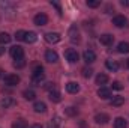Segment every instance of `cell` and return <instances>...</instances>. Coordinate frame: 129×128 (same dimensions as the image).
<instances>
[{
  "label": "cell",
  "mask_w": 129,
  "mask_h": 128,
  "mask_svg": "<svg viewBox=\"0 0 129 128\" xmlns=\"http://www.w3.org/2000/svg\"><path fill=\"white\" fill-rule=\"evenodd\" d=\"M86 5H87L89 8H98V6H101V2H99V0H87Z\"/></svg>",
  "instance_id": "f546056e"
},
{
  "label": "cell",
  "mask_w": 129,
  "mask_h": 128,
  "mask_svg": "<svg viewBox=\"0 0 129 128\" xmlns=\"http://www.w3.org/2000/svg\"><path fill=\"white\" fill-rule=\"evenodd\" d=\"M128 68H129V60H128Z\"/></svg>",
  "instance_id": "ab89813d"
},
{
  "label": "cell",
  "mask_w": 129,
  "mask_h": 128,
  "mask_svg": "<svg viewBox=\"0 0 129 128\" xmlns=\"http://www.w3.org/2000/svg\"><path fill=\"white\" fill-rule=\"evenodd\" d=\"M36 39H38V36L35 32H26V35H24V42H27V44H33Z\"/></svg>",
  "instance_id": "d6986e66"
},
{
  "label": "cell",
  "mask_w": 129,
  "mask_h": 128,
  "mask_svg": "<svg viewBox=\"0 0 129 128\" xmlns=\"http://www.w3.org/2000/svg\"><path fill=\"white\" fill-rule=\"evenodd\" d=\"M99 41H101V44H102V45L110 47V45H113V42H114V36H113V35H110V33H104V35H101V36H99Z\"/></svg>",
  "instance_id": "277c9868"
},
{
  "label": "cell",
  "mask_w": 129,
  "mask_h": 128,
  "mask_svg": "<svg viewBox=\"0 0 129 128\" xmlns=\"http://www.w3.org/2000/svg\"><path fill=\"white\" fill-rule=\"evenodd\" d=\"M59 125H60V118H59V116H56L54 119H51V121L48 122V127H47V128H57Z\"/></svg>",
  "instance_id": "484cf974"
},
{
  "label": "cell",
  "mask_w": 129,
  "mask_h": 128,
  "mask_svg": "<svg viewBox=\"0 0 129 128\" xmlns=\"http://www.w3.org/2000/svg\"><path fill=\"white\" fill-rule=\"evenodd\" d=\"M50 99H51L53 102H60V101H62V95H60V92H59L57 89L50 91Z\"/></svg>",
  "instance_id": "5bb4252c"
},
{
  "label": "cell",
  "mask_w": 129,
  "mask_h": 128,
  "mask_svg": "<svg viewBox=\"0 0 129 128\" xmlns=\"http://www.w3.org/2000/svg\"><path fill=\"white\" fill-rule=\"evenodd\" d=\"M126 127H128V122H126L125 118L119 116V118L114 119V128H126Z\"/></svg>",
  "instance_id": "9a60e30c"
},
{
  "label": "cell",
  "mask_w": 129,
  "mask_h": 128,
  "mask_svg": "<svg viewBox=\"0 0 129 128\" xmlns=\"http://www.w3.org/2000/svg\"><path fill=\"white\" fill-rule=\"evenodd\" d=\"M95 121H96L98 124L105 125V124H108V122H110V116H108L107 113H98L96 116H95Z\"/></svg>",
  "instance_id": "7c38bea8"
},
{
  "label": "cell",
  "mask_w": 129,
  "mask_h": 128,
  "mask_svg": "<svg viewBox=\"0 0 129 128\" xmlns=\"http://www.w3.org/2000/svg\"><path fill=\"white\" fill-rule=\"evenodd\" d=\"M18 83H20V77L17 74H8L5 77V84H8V86H15Z\"/></svg>",
  "instance_id": "8992f818"
},
{
  "label": "cell",
  "mask_w": 129,
  "mask_h": 128,
  "mask_svg": "<svg viewBox=\"0 0 129 128\" xmlns=\"http://www.w3.org/2000/svg\"><path fill=\"white\" fill-rule=\"evenodd\" d=\"M83 59H84L86 63H93V62L96 60V54H95L93 50H86V51L83 53Z\"/></svg>",
  "instance_id": "ba28073f"
},
{
  "label": "cell",
  "mask_w": 129,
  "mask_h": 128,
  "mask_svg": "<svg viewBox=\"0 0 129 128\" xmlns=\"http://www.w3.org/2000/svg\"><path fill=\"white\" fill-rule=\"evenodd\" d=\"M3 77H5V71H3V69H2V68H0V80H2V78H3Z\"/></svg>",
  "instance_id": "74e56055"
},
{
  "label": "cell",
  "mask_w": 129,
  "mask_h": 128,
  "mask_svg": "<svg viewBox=\"0 0 129 128\" xmlns=\"http://www.w3.org/2000/svg\"><path fill=\"white\" fill-rule=\"evenodd\" d=\"M71 41L72 42H80V35L77 27H71Z\"/></svg>",
  "instance_id": "7402d4cb"
},
{
  "label": "cell",
  "mask_w": 129,
  "mask_h": 128,
  "mask_svg": "<svg viewBox=\"0 0 129 128\" xmlns=\"http://www.w3.org/2000/svg\"><path fill=\"white\" fill-rule=\"evenodd\" d=\"M14 66H15V68H18V69H21V68H24V66H26V60H24V59H18V60H15V62H14Z\"/></svg>",
  "instance_id": "4dcf8cb0"
},
{
  "label": "cell",
  "mask_w": 129,
  "mask_h": 128,
  "mask_svg": "<svg viewBox=\"0 0 129 128\" xmlns=\"http://www.w3.org/2000/svg\"><path fill=\"white\" fill-rule=\"evenodd\" d=\"M64 113H66L68 116H77V115H78V109H75V107L69 105V107H66V109H64Z\"/></svg>",
  "instance_id": "d4e9b609"
},
{
  "label": "cell",
  "mask_w": 129,
  "mask_h": 128,
  "mask_svg": "<svg viewBox=\"0 0 129 128\" xmlns=\"http://www.w3.org/2000/svg\"><path fill=\"white\" fill-rule=\"evenodd\" d=\"M98 96L99 98H102V99H108V98H111V89H108V88H99L98 89Z\"/></svg>",
  "instance_id": "8fae6325"
},
{
  "label": "cell",
  "mask_w": 129,
  "mask_h": 128,
  "mask_svg": "<svg viewBox=\"0 0 129 128\" xmlns=\"http://www.w3.org/2000/svg\"><path fill=\"white\" fill-rule=\"evenodd\" d=\"M113 89H116V91H120V89H123V84H122L120 81H114V83H113Z\"/></svg>",
  "instance_id": "d6a6232c"
},
{
  "label": "cell",
  "mask_w": 129,
  "mask_h": 128,
  "mask_svg": "<svg viewBox=\"0 0 129 128\" xmlns=\"http://www.w3.org/2000/svg\"><path fill=\"white\" fill-rule=\"evenodd\" d=\"M108 81V75L107 74H98L96 75V83L98 84H105Z\"/></svg>",
  "instance_id": "cb8c5ba5"
},
{
  "label": "cell",
  "mask_w": 129,
  "mask_h": 128,
  "mask_svg": "<svg viewBox=\"0 0 129 128\" xmlns=\"http://www.w3.org/2000/svg\"><path fill=\"white\" fill-rule=\"evenodd\" d=\"M64 57H66L68 62H71V63H75V62H78V59H80L77 50H74V48H68V50L64 51Z\"/></svg>",
  "instance_id": "7a4b0ae2"
},
{
  "label": "cell",
  "mask_w": 129,
  "mask_h": 128,
  "mask_svg": "<svg viewBox=\"0 0 129 128\" xmlns=\"http://www.w3.org/2000/svg\"><path fill=\"white\" fill-rule=\"evenodd\" d=\"M45 39H47V42H50V44H57L60 39H62V36L59 35V33H53V32H50V33H47L45 35Z\"/></svg>",
  "instance_id": "30bf717a"
},
{
  "label": "cell",
  "mask_w": 129,
  "mask_h": 128,
  "mask_svg": "<svg viewBox=\"0 0 129 128\" xmlns=\"http://www.w3.org/2000/svg\"><path fill=\"white\" fill-rule=\"evenodd\" d=\"M23 96H24L27 101H33V99L36 98V94H35L33 91H24V92H23Z\"/></svg>",
  "instance_id": "83f0119b"
},
{
  "label": "cell",
  "mask_w": 129,
  "mask_h": 128,
  "mask_svg": "<svg viewBox=\"0 0 129 128\" xmlns=\"http://www.w3.org/2000/svg\"><path fill=\"white\" fill-rule=\"evenodd\" d=\"M30 128H44V127H42L41 124H35V125H32Z\"/></svg>",
  "instance_id": "8d00e7d4"
},
{
  "label": "cell",
  "mask_w": 129,
  "mask_h": 128,
  "mask_svg": "<svg viewBox=\"0 0 129 128\" xmlns=\"http://www.w3.org/2000/svg\"><path fill=\"white\" fill-rule=\"evenodd\" d=\"M12 128H27V122L24 119H17L12 124Z\"/></svg>",
  "instance_id": "603a6c76"
},
{
  "label": "cell",
  "mask_w": 129,
  "mask_h": 128,
  "mask_svg": "<svg viewBox=\"0 0 129 128\" xmlns=\"http://www.w3.org/2000/svg\"><path fill=\"white\" fill-rule=\"evenodd\" d=\"M3 53H5V48H3V47H0V56H2Z\"/></svg>",
  "instance_id": "f35d334b"
},
{
  "label": "cell",
  "mask_w": 129,
  "mask_h": 128,
  "mask_svg": "<svg viewBox=\"0 0 129 128\" xmlns=\"http://www.w3.org/2000/svg\"><path fill=\"white\" fill-rule=\"evenodd\" d=\"M33 21H35L36 26H45V24L48 23V17H47L44 12H41V14H36V15H35Z\"/></svg>",
  "instance_id": "5b68a950"
},
{
  "label": "cell",
  "mask_w": 129,
  "mask_h": 128,
  "mask_svg": "<svg viewBox=\"0 0 129 128\" xmlns=\"http://www.w3.org/2000/svg\"><path fill=\"white\" fill-rule=\"evenodd\" d=\"M17 104V101L14 99V98H11V96H5L2 101H0V107L2 109H9V107H14Z\"/></svg>",
  "instance_id": "9c48e42d"
},
{
  "label": "cell",
  "mask_w": 129,
  "mask_h": 128,
  "mask_svg": "<svg viewBox=\"0 0 129 128\" xmlns=\"http://www.w3.org/2000/svg\"><path fill=\"white\" fill-rule=\"evenodd\" d=\"M105 66H107L110 71L116 72V71L119 69V62H117V60H111V59H108V60L105 62Z\"/></svg>",
  "instance_id": "e0dca14e"
},
{
  "label": "cell",
  "mask_w": 129,
  "mask_h": 128,
  "mask_svg": "<svg viewBox=\"0 0 129 128\" xmlns=\"http://www.w3.org/2000/svg\"><path fill=\"white\" fill-rule=\"evenodd\" d=\"M113 24L116 27H125V26H128V18L125 15H116L113 18Z\"/></svg>",
  "instance_id": "3957f363"
},
{
  "label": "cell",
  "mask_w": 129,
  "mask_h": 128,
  "mask_svg": "<svg viewBox=\"0 0 129 128\" xmlns=\"http://www.w3.org/2000/svg\"><path fill=\"white\" fill-rule=\"evenodd\" d=\"M117 50H119V53H122V54L129 53V42H120V44L117 45Z\"/></svg>",
  "instance_id": "44dd1931"
},
{
  "label": "cell",
  "mask_w": 129,
  "mask_h": 128,
  "mask_svg": "<svg viewBox=\"0 0 129 128\" xmlns=\"http://www.w3.org/2000/svg\"><path fill=\"white\" fill-rule=\"evenodd\" d=\"M33 109H35V112H36V113H45V112H47V105H45V102H42V101L35 102Z\"/></svg>",
  "instance_id": "2e32d148"
},
{
  "label": "cell",
  "mask_w": 129,
  "mask_h": 128,
  "mask_svg": "<svg viewBox=\"0 0 129 128\" xmlns=\"http://www.w3.org/2000/svg\"><path fill=\"white\" fill-rule=\"evenodd\" d=\"M9 42H11V36L6 32L0 33V44H9Z\"/></svg>",
  "instance_id": "4316f807"
},
{
  "label": "cell",
  "mask_w": 129,
  "mask_h": 128,
  "mask_svg": "<svg viewBox=\"0 0 129 128\" xmlns=\"http://www.w3.org/2000/svg\"><path fill=\"white\" fill-rule=\"evenodd\" d=\"M45 89L53 91V89H56V86H54V83H47V84H45Z\"/></svg>",
  "instance_id": "e575fe53"
},
{
  "label": "cell",
  "mask_w": 129,
  "mask_h": 128,
  "mask_svg": "<svg viewBox=\"0 0 129 128\" xmlns=\"http://www.w3.org/2000/svg\"><path fill=\"white\" fill-rule=\"evenodd\" d=\"M110 104H111L113 107H120V105L125 104V98H123V96H114V98L110 101Z\"/></svg>",
  "instance_id": "ac0fdd59"
},
{
  "label": "cell",
  "mask_w": 129,
  "mask_h": 128,
  "mask_svg": "<svg viewBox=\"0 0 129 128\" xmlns=\"http://www.w3.org/2000/svg\"><path fill=\"white\" fill-rule=\"evenodd\" d=\"M93 74V69L92 68H83V77L84 78H90Z\"/></svg>",
  "instance_id": "f1b7e54d"
},
{
  "label": "cell",
  "mask_w": 129,
  "mask_h": 128,
  "mask_svg": "<svg viewBox=\"0 0 129 128\" xmlns=\"http://www.w3.org/2000/svg\"><path fill=\"white\" fill-rule=\"evenodd\" d=\"M44 78H45L44 74H32V81H33V84H36V86H39L41 81H44Z\"/></svg>",
  "instance_id": "ffe728a7"
},
{
  "label": "cell",
  "mask_w": 129,
  "mask_h": 128,
  "mask_svg": "<svg viewBox=\"0 0 129 128\" xmlns=\"http://www.w3.org/2000/svg\"><path fill=\"white\" fill-rule=\"evenodd\" d=\"M24 35H26V30H18V32L15 33V38L18 41H24Z\"/></svg>",
  "instance_id": "1f68e13d"
},
{
  "label": "cell",
  "mask_w": 129,
  "mask_h": 128,
  "mask_svg": "<svg viewBox=\"0 0 129 128\" xmlns=\"http://www.w3.org/2000/svg\"><path fill=\"white\" fill-rule=\"evenodd\" d=\"M11 56H12L15 60H18V59H24V50H23V47H20V45H14V47H11Z\"/></svg>",
  "instance_id": "6da1fadb"
},
{
  "label": "cell",
  "mask_w": 129,
  "mask_h": 128,
  "mask_svg": "<svg viewBox=\"0 0 129 128\" xmlns=\"http://www.w3.org/2000/svg\"><path fill=\"white\" fill-rule=\"evenodd\" d=\"M120 5H122V6H126V8H129V0H122V2H120Z\"/></svg>",
  "instance_id": "d590c367"
},
{
  "label": "cell",
  "mask_w": 129,
  "mask_h": 128,
  "mask_svg": "<svg viewBox=\"0 0 129 128\" xmlns=\"http://www.w3.org/2000/svg\"><path fill=\"white\" fill-rule=\"evenodd\" d=\"M66 91H68L69 94H77V92H80V84L75 83V81H69V83L66 84Z\"/></svg>",
  "instance_id": "4fadbf2b"
},
{
  "label": "cell",
  "mask_w": 129,
  "mask_h": 128,
  "mask_svg": "<svg viewBox=\"0 0 129 128\" xmlns=\"http://www.w3.org/2000/svg\"><path fill=\"white\" fill-rule=\"evenodd\" d=\"M51 5H53L56 9H57V12H59V14H62V8H60V5H59V3H56V2H51Z\"/></svg>",
  "instance_id": "836d02e7"
},
{
  "label": "cell",
  "mask_w": 129,
  "mask_h": 128,
  "mask_svg": "<svg viewBox=\"0 0 129 128\" xmlns=\"http://www.w3.org/2000/svg\"><path fill=\"white\" fill-rule=\"evenodd\" d=\"M45 60L50 62V63H56L59 60V54L54 50H47L45 51Z\"/></svg>",
  "instance_id": "52a82bcc"
}]
</instances>
